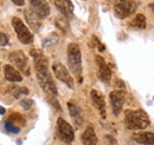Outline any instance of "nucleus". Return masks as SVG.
<instances>
[{"label": "nucleus", "mask_w": 154, "mask_h": 145, "mask_svg": "<svg viewBox=\"0 0 154 145\" xmlns=\"http://www.w3.org/2000/svg\"><path fill=\"white\" fill-rule=\"evenodd\" d=\"M31 56L35 60V68H36V72H37V79L40 85V87L51 95L56 96L57 95V88L56 85L54 83L51 75L49 72V68H48V60L45 58V56L42 54L40 50H31Z\"/></svg>", "instance_id": "nucleus-1"}, {"label": "nucleus", "mask_w": 154, "mask_h": 145, "mask_svg": "<svg viewBox=\"0 0 154 145\" xmlns=\"http://www.w3.org/2000/svg\"><path fill=\"white\" fill-rule=\"evenodd\" d=\"M125 123L128 130H143L149 125V118L143 109L128 111L125 117Z\"/></svg>", "instance_id": "nucleus-2"}, {"label": "nucleus", "mask_w": 154, "mask_h": 145, "mask_svg": "<svg viewBox=\"0 0 154 145\" xmlns=\"http://www.w3.org/2000/svg\"><path fill=\"white\" fill-rule=\"evenodd\" d=\"M68 63L71 72L79 77L82 74V56L81 49L76 43H70L68 45Z\"/></svg>", "instance_id": "nucleus-3"}, {"label": "nucleus", "mask_w": 154, "mask_h": 145, "mask_svg": "<svg viewBox=\"0 0 154 145\" xmlns=\"http://www.w3.org/2000/svg\"><path fill=\"white\" fill-rule=\"evenodd\" d=\"M12 26L16 30L17 37L23 44H31L33 42V35L30 32V30L27 29V26L23 23V20L19 18L12 19Z\"/></svg>", "instance_id": "nucleus-4"}, {"label": "nucleus", "mask_w": 154, "mask_h": 145, "mask_svg": "<svg viewBox=\"0 0 154 145\" xmlns=\"http://www.w3.org/2000/svg\"><path fill=\"white\" fill-rule=\"evenodd\" d=\"M11 63H13L20 72H25V75H30L31 69H30V62H29V58L26 57V55L24 54L21 50H17V51H13L8 56Z\"/></svg>", "instance_id": "nucleus-5"}, {"label": "nucleus", "mask_w": 154, "mask_h": 145, "mask_svg": "<svg viewBox=\"0 0 154 145\" xmlns=\"http://www.w3.org/2000/svg\"><path fill=\"white\" fill-rule=\"evenodd\" d=\"M57 132L60 139L66 144L72 143L75 139V133H74V130H72L71 125L62 118H59L57 120Z\"/></svg>", "instance_id": "nucleus-6"}, {"label": "nucleus", "mask_w": 154, "mask_h": 145, "mask_svg": "<svg viewBox=\"0 0 154 145\" xmlns=\"http://www.w3.org/2000/svg\"><path fill=\"white\" fill-rule=\"evenodd\" d=\"M136 2L134 1H120L117 2L114 7V12L117 18L123 19L134 13L136 10Z\"/></svg>", "instance_id": "nucleus-7"}, {"label": "nucleus", "mask_w": 154, "mask_h": 145, "mask_svg": "<svg viewBox=\"0 0 154 145\" xmlns=\"http://www.w3.org/2000/svg\"><path fill=\"white\" fill-rule=\"evenodd\" d=\"M52 70L55 72L56 77L58 80H60L62 82H64L68 87L70 88H74L75 85H74V79L71 77L70 72H68V69L62 64V63H55L52 66Z\"/></svg>", "instance_id": "nucleus-8"}, {"label": "nucleus", "mask_w": 154, "mask_h": 145, "mask_svg": "<svg viewBox=\"0 0 154 145\" xmlns=\"http://www.w3.org/2000/svg\"><path fill=\"white\" fill-rule=\"evenodd\" d=\"M95 61H96L97 66V75L100 77V80L106 82V83H108L110 81V79H112V70H110L109 66L107 64V62L101 56H96Z\"/></svg>", "instance_id": "nucleus-9"}, {"label": "nucleus", "mask_w": 154, "mask_h": 145, "mask_svg": "<svg viewBox=\"0 0 154 145\" xmlns=\"http://www.w3.org/2000/svg\"><path fill=\"white\" fill-rule=\"evenodd\" d=\"M31 5V11L38 17L39 19L46 18L50 14V6L46 1H42V0H31L30 1Z\"/></svg>", "instance_id": "nucleus-10"}, {"label": "nucleus", "mask_w": 154, "mask_h": 145, "mask_svg": "<svg viewBox=\"0 0 154 145\" xmlns=\"http://www.w3.org/2000/svg\"><path fill=\"white\" fill-rule=\"evenodd\" d=\"M110 104L113 107V112L115 115H119L125 105V94L121 91H114L110 93Z\"/></svg>", "instance_id": "nucleus-11"}, {"label": "nucleus", "mask_w": 154, "mask_h": 145, "mask_svg": "<svg viewBox=\"0 0 154 145\" xmlns=\"http://www.w3.org/2000/svg\"><path fill=\"white\" fill-rule=\"evenodd\" d=\"M90 96H91V100H93L94 106L100 111L101 115L103 118H106V101H104L103 95L98 91H96V89H93L91 93H90Z\"/></svg>", "instance_id": "nucleus-12"}, {"label": "nucleus", "mask_w": 154, "mask_h": 145, "mask_svg": "<svg viewBox=\"0 0 154 145\" xmlns=\"http://www.w3.org/2000/svg\"><path fill=\"white\" fill-rule=\"evenodd\" d=\"M136 143L143 145H154V133L152 132H136L133 134Z\"/></svg>", "instance_id": "nucleus-13"}, {"label": "nucleus", "mask_w": 154, "mask_h": 145, "mask_svg": "<svg viewBox=\"0 0 154 145\" xmlns=\"http://www.w3.org/2000/svg\"><path fill=\"white\" fill-rule=\"evenodd\" d=\"M4 74H5V79L7 81H11V82H20L23 80V76L20 75V72L12 66L10 64H6L4 67Z\"/></svg>", "instance_id": "nucleus-14"}, {"label": "nucleus", "mask_w": 154, "mask_h": 145, "mask_svg": "<svg viewBox=\"0 0 154 145\" xmlns=\"http://www.w3.org/2000/svg\"><path fill=\"white\" fill-rule=\"evenodd\" d=\"M82 143L84 145H96L97 137L96 133H95V130L91 125L87 127V130L82 134Z\"/></svg>", "instance_id": "nucleus-15"}, {"label": "nucleus", "mask_w": 154, "mask_h": 145, "mask_svg": "<svg viewBox=\"0 0 154 145\" xmlns=\"http://www.w3.org/2000/svg\"><path fill=\"white\" fill-rule=\"evenodd\" d=\"M24 14H25V19H26L27 24L30 25V27L33 31H38L39 27H40V19L31 10H25L24 11Z\"/></svg>", "instance_id": "nucleus-16"}, {"label": "nucleus", "mask_w": 154, "mask_h": 145, "mask_svg": "<svg viewBox=\"0 0 154 145\" xmlns=\"http://www.w3.org/2000/svg\"><path fill=\"white\" fill-rule=\"evenodd\" d=\"M55 5L57 6V8L64 17H71L72 10H74L71 1H55Z\"/></svg>", "instance_id": "nucleus-17"}, {"label": "nucleus", "mask_w": 154, "mask_h": 145, "mask_svg": "<svg viewBox=\"0 0 154 145\" xmlns=\"http://www.w3.org/2000/svg\"><path fill=\"white\" fill-rule=\"evenodd\" d=\"M68 108L70 112V117L76 121L77 125L82 124V111H81V108L72 102H68Z\"/></svg>", "instance_id": "nucleus-18"}, {"label": "nucleus", "mask_w": 154, "mask_h": 145, "mask_svg": "<svg viewBox=\"0 0 154 145\" xmlns=\"http://www.w3.org/2000/svg\"><path fill=\"white\" fill-rule=\"evenodd\" d=\"M131 25L134 26V27H137V29H145L146 27V18H145V16L141 14V13L136 14L135 18L132 20Z\"/></svg>", "instance_id": "nucleus-19"}, {"label": "nucleus", "mask_w": 154, "mask_h": 145, "mask_svg": "<svg viewBox=\"0 0 154 145\" xmlns=\"http://www.w3.org/2000/svg\"><path fill=\"white\" fill-rule=\"evenodd\" d=\"M10 93L14 96V98H19L21 94H29V89L24 88V87H18V86H11L8 88Z\"/></svg>", "instance_id": "nucleus-20"}, {"label": "nucleus", "mask_w": 154, "mask_h": 145, "mask_svg": "<svg viewBox=\"0 0 154 145\" xmlns=\"http://www.w3.org/2000/svg\"><path fill=\"white\" fill-rule=\"evenodd\" d=\"M5 131L8 132V133H19L20 128L16 125H13L10 120H6L5 121Z\"/></svg>", "instance_id": "nucleus-21"}, {"label": "nucleus", "mask_w": 154, "mask_h": 145, "mask_svg": "<svg viewBox=\"0 0 154 145\" xmlns=\"http://www.w3.org/2000/svg\"><path fill=\"white\" fill-rule=\"evenodd\" d=\"M7 120H10L12 124H14V123H19L20 126H23V125H25V119L20 115V114H18V113H16V114H12Z\"/></svg>", "instance_id": "nucleus-22"}, {"label": "nucleus", "mask_w": 154, "mask_h": 145, "mask_svg": "<svg viewBox=\"0 0 154 145\" xmlns=\"http://www.w3.org/2000/svg\"><path fill=\"white\" fill-rule=\"evenodd\" d=\"M58 40L57 34H51L50 36L48 37L46 39H44V47H50V45H54L56 44Z\"/></svg>", "instance_id": "nucleus-23"}, {"label": "nucleus", "mask_w": 154, "mask_h": 145, "mask_svg": "<svg viewBox=\"0 0 154 145\" xmlns=\"http://www.w3.org/2000/svg\"><path fill=\"white\" fill-rule=\"evenodd\" d=\"M33 105V101L31 99H23L20 100V106L24 109H30Z\"/></svg>", "instance_id": "nucleus-24"}, {"label": "nucleus", "mask_w": 154, "mask_h": 145, "mask_svg": "<svg viewBox=\"0 0 154 145\" xmlns=\"http://www.w3.org/2000/svg\"><path fill=\"white\" fill-rule=\"evenodd\" d=\"M8 45V37L6 34L0 32V47H6Z\"/></svg>", "instance_id": "nucleus-25"}, {"label": "nucleus", "mask_w": 154, "mask_h": 145, "mask_svg": "<svg viewBox=\"0 0 154 145\" xmlns=\"http://www.w3.org/2000/svg\"><path fill=\"white\" fill-rule=\"evenodd\" d=\"M48 100H49V101H50V104H51V105H54L58 111H60V106H59V104H58V101L56 100V99H54L52 96H48Z\"/></svg>", "instance_id": "nucleus-26"}, {"label": "nucleus", "mask_w": 154, "mask_h": 145, "mask_svg": "<svg viewBox=\"0 0 154 145\" xmlns=\"http://www.w3.org/2000/svg\"><path fill=\"white\" fill-rule=\"evenodd\" d=\"M14 5H17V6H24L25 5V1L24 0H13L12 1Z\"/></svg>", "instance_id": "nucleus-27"}, {"label": "nucleus", "mask_w": 154, "mask_h": 145, "mask_svg": "<svg viewBox=\"0 0 154 145\" xmlns=\"http://www.w3.org/2000/svg\"><path fill=\"white\" fill-rule=\"evenodd\" d=\"M5 112H6V109H5V107L0 106V114H5Z\"/></svg>", "instance_id": "nucleus-28"}, {"label": "nucleus", "mask_w": 154, "mask_h": 145, "mask_svg": "<svg viewBox=\"0 0 154 145\" xmlns=\"http://www.w3.org/2000/svg\"><path fill=\"white\" fill-rule=\"evenodd\" d=\"M151 6H152V10H153V12H154V2L152 4V5H151Z\"/></svg>", "instance_id": "nucleus-29"}]
</instances>
